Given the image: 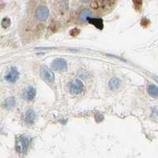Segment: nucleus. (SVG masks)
Here are the masks:
<instances>
[{"label": "nucleus", "instance_id": "f257e3e1", "mask_svg": "<svg viewBox=\"0 0 158 158\" xmlns=\"http://www.w3.org/2000/svg\"><path fill=\"white\" fill-rule=\"evenodd\" d=\"M30 143V138L25 135H21L18 137L16 139V145L15 148L18 152L24 153L27 150L29 145Z\"/></svg>", "mask_w": 158, "mask_h": 158}, {"label": "nucleus", "instance_id": "f03ea898", "mask_svg": "<svg viewBox=\"0 0 158 158\" xmlns=\"http://www.w3.org/2000/svg\"><path fill=\"white\" fill-rule=\"evenodd\" d=\"M68 89L72 94L79 95L84 91V84L79 79H74L68 84Z\"/></svg>", "mask_w": 158, "mask_h": 158}, {"label": "nucleus", "instance_id": "7ed1b4c3", "mask_svg": "<svg viewBox=\"0 0 158 158\" xmlns=\"http://www.w3.org/2000/svg\"><path fill=\"white\" fill-rule=\"evenodd\" d=\"M18 78H19V72L14 67L10 68L5 75V79L10 83H15Z\"/></svg>", "mask_w": 158, "mask_h": 158}, {"label": "nucleus", "instance_id": "20e7f679", "mask_svg": "<svg viewBox=\"0 0 158 158\" xmlns=\"http://www.w3.org/2000/svg\"><path fill=\"white\" fill-rule=\"evenodd\" d=\"M51 68L56 71H64L67 69L68 65L65 60L62 58H57L51 63Z\"/></svg>", "mask_w": 158, "mask_h": 158}, {"label": "nucleus", "instance_id": "39448f33", "mask_svg": "<svg viewBox=\"0 0 158 158\" xmlns=\"http://www.w3.org/2000/svg\"><path fill=\"white\" fill-rule=\"evenodd\" d=\"M35 16L39 21L44 22L49 16V11L46 6H41L37 9L36 13H35Z\"/></svg>", "mask_w": 158, "mask_h": 158}, {"label": "nucleus", "instance_id": "423d86ee", "mask_svg": "<svg viewBox=\"0 0 158 158\" xmlns=\"http://www.w3.org/2000/svg\"><path fill=\"white\" fill-rule=\"evenodd\" d=\"M36 96V89L32 87V86H28L23 90L22 91V97L23 99L25 100H33Z\"/></svg>", "mask_w": 158, "mask_h": 158}, {"label": "nucleus", "instance_id": "0eeeda50", "mask_svg": "<svg viewBox=\"0 0 158 158\" xmlns=\"http://www.w3.org/2000/svg\"><path fill=\"white\" fill-rule=\"evenodd\" d=\"M41 74L43 78L46 81H48L49 83L53 82L54 79H55L54 74L47 67H41Z\"/></svg>", "mask_w": 158, "mask_h": 158}, {"label": "nucleus", "instance_id": "6e6552de", "mask_svg": "<svg viewBox=\"0 0 158 158\" xmlns=\"http://www.w3.org/2000/svg\"><path fill=\"white\" fill-rule=\"evenodd\" d=\"M37 114L35 113V111L32 109H29L25 111V122L27 125H32L36 120Z\"/></svg>", "mask_w": 158, "mask_h": 158}, {"label": "nucleus", "instance_id": "1a4fd4ad", "mask_svg": "<svg viewBox=\"0 0 158 158\" xmlns=\"http://www.w3.org/2000/svg\"><path fill=\"white\" fill-rule=\"evenodd\" d=\"M91 15H92L91 11H90L89 9H84L79 13V20L82 22H87L90 18H91Z\"/></svg>", "mask_w": 158, "mask_h": 158}, {"label": "nucleus", "instance_id": "9d476101", "mask_svg": "<svg viewBox=\"0 0 158 158\" xmlns=\"http://www.w3.org/2000/svg\"><path fill=\"white\" fill-rule=\"evenodd\" d=\"M88 22L91 25H93L95 27L98 29H103V21L101 18H90L88 20Z\"/></svg>", "mask_w": 158, "mask_h": 158}, {"label": "nucleus", "instance_id": "9b49d317", "mask_svg": "<svg viewBox=\"0 0 158 158\" xmlns=\"http://www.w3.org/2000/svg\"><path fill=\"white\" fill-rule=\"evenodd\" d=\"M148 93L153 98L158 97V87L153 84L149 85L148 86Z\"/></svg>", "mask_w": 158, "mask_h": 158}, {"label": "nucleus", "instance_id": "f8f14e48", "mask_svg": "<svg viewBox=\"0 0 158 158\" xmlns=\"http://www.w3.org/2000/svg\"><path fill=\"white\" fill-rule=\"evenodd\" d=\"M14 105H15V99L13 97H9L5 99V101L3 103V106L6 109H11L14 107Z\"/></svg>", "mask_w": 158, "mask_h": 158}, {"label": "nucleus", "instance_id": "ddd939ff", "mask_svg": "<svg viewBox=\"0 0 158 158\" xmlns=\"http://www.w3.org/2000/svg\"><path fill=\"white\" fill-rule=\"evenodd\" d=\"M120 79L116 78V77H113L110 79L109 81V87L111 89H114V88H118L120 86Z\"/></svg>", "mask_w": 158, "mask_h": 158}, {"label": "nucleus", "instance_id": "4468645a", "mask_svg": "<svg viewBox=\"0 0 158 158\" xmlns=\"http://www.w3.org/2000/svg\"><path fill=\"white\" fill-rule=\"evenodd\" d=\"M133 6L134 8L139 11L141 10V6H142V0H133Z\"/></svg>", "mask_w": 158, "mask_h": 158}, {"label": "nucleus", "instance_id": "2eb2a0df", "mask_svg": "<svg viewBox=\"0 0 158 158\" xmlns=\"http://www.w3.org/2000/svg\"><path fill=\"white\" fill-rule=\"evenodd\" d=\"M10 25H11V19L9 18H4L2 21V26L4 29H6L8 28Z\"/></svg>", "mask_w": 158, "mask_h": 158}, {"label": "nucleus", "instance_id": "dca6fc26", "mask_svg": "<svg viewBox=\"0 0 158 158\" xmlns=\"http://www.w3.org/2000/svg\"><path fill=\"white\" fill-rule=\"evenodd\" d=\"M150 24V21L147 19V18H143V19L141 21V26H143L144 28L147 27L148 25Z\"/></svg>", "mask_w": 158, "mask_h": 158}, {"label": "nucleus", "instance_id": "f3484780", "mask_svg": "<svg viewBox=\"0 0 158 158\" xmlns=\"http://www.w3.org/2000/svg\"><path fill=\"white\" fill-rule=\"evenodd\" d=\"M96 121H97V122H100L101 121H103V116L101 114H97L96 115Z\"/></svg>", "mask_w": 158, "mask_h": 158}, {"label": "nucleus", "instance_id": "a211bd4d", "mask_svg": "<svg viewBox=\"0 0 158 158\" xmlns=\"http://www.w3.org/2000/svg\"><path fill=\"white\" fill-rule=\"evenodd\" d=\"M79 34V29H72V30L70 32V34L72 35V36H73V37L77 36Z\"/></svg>", "mask_w": 158, "mask_h": 158}, {"label": "nucleus", "instance_id": "6ab92c4d", "mask_svg": "<svg viewBox=\"0 0 158 158\" xmlns=\"http://www.w3.org/2000/svg\"><path fill=\"white\" fill-rule=\"evenodd\" d=\"M79 1H81L83 3H88V2H90V0H79Z\"/></svg>", "mask_w": 158, "mask_h": 158}]
</instances>
